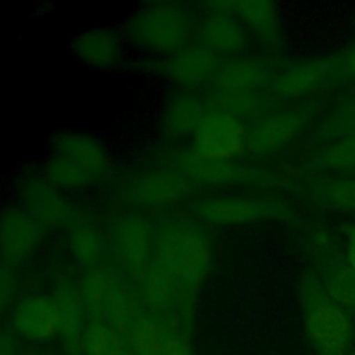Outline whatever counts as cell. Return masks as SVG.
Here are the masks:
<instances>
[{
	"instance_id": "1",
	"label": "cell",
	"mask_w": 355,
	"mask_h": 355,
	"mask_svg": "<svg viewBox=\"0 0 355 355\" xmlns=\"http://www.w3.org/2000/svg\"><path fill=\"white\" fill-rule=\"evenodd\" d=\"M154 265L176 286L179 294L189 300L207 277L214 244L207 225L197 218H168L157 225Z\"/></svg>"
},
{
	"instance_id": "2",
	"label": "cell",
	"mask_w": 355,
	"mask_h": 355,
	"mask_svg": "<svg viewBox=\"0 0 355 355\" xmlns=\"http://www.w3.org/2000/svg\"><path fill=\"white\" fill-rule=\"evenodd\" d=\"M197 11L183 1H146L139 4L122 22L129 47L141 55L165 58L191 42Z\"/></svg>"
},
{
	"instance_id": "3",
	"label": "cell",
	"mask_w": 355,
	"mask_h": 355,
	"mask_svg": "<svg viewBox=\"0 0 355 355\" xmlns=\"http://www.w3.org/2000/svg\"><path fill=\"white\" fill-rule=\"evenodd\" d=\"M305 330L318 355H349L352 327L344 308L315 279L301 283Z\"/></svg>"
},
{
	"instance_id": "4",
	"label": "cell",
	"mask_w": 355,
	"mask_h": 355,
	"mask_svg": "<svg viewBox=\"0 0 355 355\" xmlns=\"http://www.w3.org/2000/svg\"><path fill=\"white\" fill-rule=\"evenodd\" d=\"M12 194L15 202L44 230L68 229L76 220L67 194L50 186L39 168L21 166L12 179Z\"/></svg>"
},
{
	"instance_id": "5",
	"label": "cell",
	"mask_w": 355,
	"mask_h": 355,
	"mask_svg": "<svg viewBox=\"0 0 355 355\" xmlns=\"http://www.w3.org/2000/svg\"><path fill=\"white\" fill-rule=\"evenodd\" d=\"M143 57L137 64L140 69L161 76L175 89L194 92L212 85L222 65V58L196 42L165 58Z\"/></svg>"
},
{
	"instance_id": "6",
	"label": "cell",
	"mask_w": 355,
	"mask_h": 355,
	"mask_svg": "<svg viewBox=\"0 0 355 355\" xmlns=\"http://www.w3.org/2000/svg\"><path fill=\"white\" fill-rule=\"evenodd\" d=\"M193 214L204 225L230 227L282 219L287 207L272 198L227 194L198 198L193 204Z\"/></svg>"
},
{
	"instance_id": "7",
	"label": "cell",
	"mask_w": 355,
	"mask_h": 355,
	"mask_svg": "<svg viewBox=\"0 0 355 355\" xmlns=\"http://www.w3.org/2000/svg\"><path fill=\"white\" fill-rule=\"evenodd\" d=\"M197 11L194 42L211 50L222 60L248 53L251 36L227 1L204 3Z\"/></svg>"
},
{
	"instance_id": "8",
	"label": "cell",
	"mask_w": 355,
	"mask_h": 355,
	"mask_svg": "<svg viewBox=\"0 0 355 355\" xmlns=\"http://www.w3.org/2000/svg\"><path fill=\"white\" fill-rule=\"evenodd\" d=\"M189 148L207 159L237 161L247 151V128L239 116L209 107Z\"/></svg>"
},
{
	"instance_id": "9",
	"label": "cell",
	"mask_w": 355,
	"mask_h": 355,
	"mask_svg": "<svg viewBox=\"0 0 355 355\" xmlns=\"http://www.w3.org/2000/svg\"><path fill=\"white\" fill-rule=\"evenodd\" d=\"M68 49L80 64L101 72L121 71L129 58V44L121 28L114 26L82 29L69 39Z\"/></svg>"
},
{
	"instance_id": "10",
	"label": "cell",
	"mask_w": 355,
	"mask_h": 355,
	"mask_svg": "<svg viewBox=\"0 0 355 355\" xmlns=\"http://www.w3.org/2000/svg\"><path fill=\"white\" fill-rule=\"evenodd\" d=\"M171 164L190 183L204 186H248L263 179L259 171L240 165L237 161L207 159L190 148L173 151Z\"/></svg>"
},
{
	"instance_id": "11",
	"label": "cell",
	"mask_w": 355,
	"mask_h": 355,
	"mask_svg": "<svg viewBox=\"0 0 355 355\" xmlns=\"http://www.w3.org/2000/svg\"><path fill=\"white\" fill-rule=\"evenodd\" d=\"M51 153L61 154L82 168L94 183L108 178L112 169L110 147L96 133L80 129H65L49 140Z\"/></svg>"
},
{
	"instance_id": "12",
	"label": "cell",
	"mask_w": 355,
	"mask_h": 355,
	"mask_svg": "<svg viewBox=\"0 0 355 355\" xmlns=\"http://www.w3.org/2000/svg\"><path fill=\"white\" fill-rule=\"evenodd\" d=\"M157 225L141 214H128L116 219L107 232V244L130 266L141 268L155 252Z\"/></svg>"
},
{
	"instance_id": "13",
	"label": "cell",
	"mask_w": 355,
	"mask_h": 355,
	"mask_svg": "<svg viewBox=\"0 0 355 355\" xmlns=\"http://www.w3.org/2000/svg\"><path fill=\"white\" fill-rule=\"evenodd\" d=\"M190 184L173 166H155L132 179L129 196L143 207L169 208L189 197Z\"/></svg>"
},
{
	"instance_id": "14",
	"label": "cell",
	"mask_w": 355,
	"mask_h": 355,
	"mask_svg": "<svg viewBox=\"0 0 355 355\" xmlns=\"http://www.w3.org/2000/svg\"><path fill=\"white\" fill-rule=\"evenodd\" d=\"M305 118L293 110H277L262 114L247 129V151L257 157H269L287 144L302 130Z\"/></svg>"
},
{
	"instance_id": "15",
	"label": "cell",
	"mask_w": 355,
	"mask_h": 355,
	"mask_svg": "<svg viewBox=\"0 0 355 355\" xmlns=\"http://www.w3.org/2000/svg\"><path fill=\"white\" fill-rule=\"evenodd\" d=\"M44 229L15 201L7 202L0 215V243L10 266L29 258L40 245Z\"/></svg>"
},
{
	"instance_id": "16",
	"label": "cell",
	"mask_w": 355,
	"mask_h": 355,
	"mask_svg": "<svg viewBox=\"0 0 355 355\" xmlns=\"http://www.w3.org/2000/svg\"><path fill=\"white\" fill-rule=\"evenodd\" d=\"M208 110V100L197 92L175 89L162 103L158 129L169 140H191Z\"/></svg>"
},
{
	"instance_id": "17",
	"label": "cell",
	"mask_w": 355,
	"mask_h": 355,
	"mask_svg": "<svg viewBox=\"0 0 355 355\" xmlns=\"http://www.w3.org/2000/svg\"><path fill=\"white\" fill-rule=\"evenodd\" d=\"M270 67L261 54L247 53L244 55L222 60V65L212 82L216 93H257L266 85H272Z\"/></svg>"
},
{
	"instance_id": "18",
	"label": "cell",
	"mask_w": 355,
	"mask_h": 355,
	"mask_svg": "<svg viewBox=\"0 0 355 355\" xmlns=\"http://www.w3.org/2000/svg\"><path fill=\"white\" fill-rule=\"evenodd\" d=\"M15 330L28 340L47 341L61 330V313L54 297L33 294L22 298L12 311Z\"/></svg>"
},
{
	"instance_id": "19",
	"label": "cell",
	"mask_w": 355,
	"mask_h": 355,
	"mask_svg": "<svg viewBox=\"0 0 355 355\" xmlns=\"http://www.w3.org/2000/svg\"><path fill=\"white\" fill-rule=\"evenodd\" d=\"M245 26L251 40L268 51H279L283 42L282 17L276 3L266 0L227 1Z\"/></svg>"
},
{
	"instance_id": "20",
	"label": "cell",
	"mask_w": 355,
	"mask_h": 355,
	"mask_svg": "<svg viewBox=\"0 0 355 355\" xmlns=\"http://www.w3.org/2000/svg\"><path fill=\"white\" fill-rule=\"evenodd\" d=\"M132 341L139 355H193L183 337L157 320H139Z\"/></svg>"
},
{
	"instance_id": "21",
	"label": "cell",
	"mask_w": 355,
	"mask_h": 355,
	"mask_svg": "<svg viewBox=\"0 0 355 355\" xmlns=\"http://www.w3.org/2000/svg\"><path fill=\"white\" fill-rule=\"evenodd\" d=\"M326 67L315 61L295 62L284 67L272 79L275 93L286 100L298 98L315 90L324 79Z\"/></svg>"
},
{
	"instance_id": "22",
	"label": "cell",
	"mask_w": 355,
	"mask_h": 355,
	"mask_svg": "<svg viewBox=\"0 0 355 355\" xmlns=\"http://www.w3.org/2000/svg\"><path fill=\"white\" fill-rule=\"evenodd\" d=\"M37 168L46 182L62 194L80 193L94 184L92 178L82 168L57 153L50 151Z\"/></svg>"
},
{
	"instance_id": "23",
	"label": "cell",
	"mask_w": 355,
	"mask_h": 355,
	"mask_svg": "<svg viewBox=\"0 0 355 355\" xmlns=\"http://www.w3.org/2000/svg\"><path fill=\"white\" fill-rule=\"evenodd\" d=\"M67 241L72 257L79 263L92 266L100 258L107 244V237L93 222L76 219L68 227Z\"/></svg>"
},
{
	"instance_id": "24",
	"label": "cell",
	"mask_w": 355,
	"mask_h": 355,
	"mask_svg": "<svg viewBox=\"0 0 355 355\" xmlns=\"http://www.w3.org/2000/svg\"><path fill=\"white\" fill-rule=\"evenodd\" d=\"M118 284L114 277L101 269H90L80 284V298L96 313H105L108 301Z\"/></svg>"
},
{
	"instance_id": "25",
	"label": "cell",
	"mask_w": 355,
	"mask_h": 355,
	"mask_svg": "<svg viewBox=\"0 0 355 355\" xmlns=\"http://www.w3.org/2000/svg\"><path fill=\"white\" fill-rule=\"evenodd\" d=\"M89 355H123V341L116 330L100 320L89 323L83 331Z\"/></svg>"
},
{
	"instance_id": "26",
	"label": "cell",
	"mask_w": 355,
	"mask_h": 355,
	"mask_svg": "<svg viewBox=\"0 0 355 355\" xmlns=\"http://www.w3.org/2000/svg\"><path fill=\"white\" fill-rule=\"evenodd\" d=\"M326 291L343 308L355 309V268H336L326 279Z\"/></svg>"
},
{
	"instance_id": "27",
	"label": "cell",
	"mask_w": 355,
	"mask_h": 355,
	"mask_svg": "<svg viewBox=\"0 0 355 355\" xmlns=\"http://www.w3.org/2000/svg\"><path fill=\"white\" fill-rule=\"evenodd\" d=\"M318 168L338 169L355 165V135L324 148L315 158Z\"/></svg>"
},
{
	"instance_id": "28",
	"label": "cell",
	"mask_w": 355,
	"mask_h": 355,
	"mask_svg": "<svg viewBox=\"0 0 355 355\" xmlns=\"http://www.w3.org/2000/svg\"><path fill=\"white\" fill-rule=\"evenodd\" d=\"M323 198L337 209L355 214V179H334L320 186Z\"/></svg>"
},
{
	"instance_id": "29",
	"label": "cell",
	"mask_w": 355,
	"mask_h": 355,
	"mask_svg": "<svg viewBox=\"0 0 355 355\" xmlns=\"http://www.w3.org/2000/svg\"><path fill=\"white\" fill-rule=\"evenodd\" d=\"M348 261L352 268H355V227L351 229L348 236Z\"/></svg>"
},
{
	"instance_id": "30",
	"label": "cell",
	"mask_w": 355,
	"mask_h": 355,
	"mask_svg": "<svg viewBox=\"0 0 355 355\" xmlns=\"http://www.w3.org/2000/svg\"><path fill=\"white\" fill-rule=\"evenodd\" d=\"M347 67L351 72L355 73V46L351 49V51L347 55Z\"/></svg>"
},
{
	"instance_id": "31",
	"label": "cell",
	"mask_w": 355,
	"mask_h": 355,
	"mask_svg": "<svg viewBox=\"0 0 355 355\" xmlns=\"http://www.w3.org/2000/svg\"><path fill=\"white\" fill-rule=\"evenodd\" d=\"M349 355H355V348L351 351V354H349Z\"/></svg>"
}]
</instances>
